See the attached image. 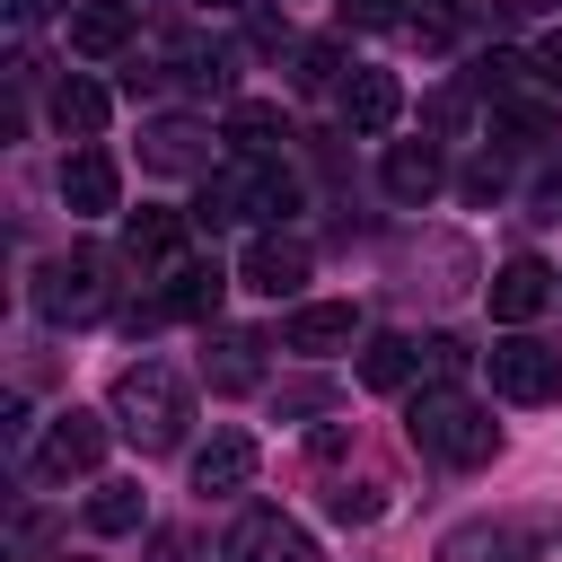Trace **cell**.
<instances>
[{
	"instance_id": "1",
	"label": "cell",
	"mask_w": 562,
	"mask_h": 562,
	"mask_svg": "<svg viewBox=\"0 0 562 562\" xmlns=\"http://www.w3.org/2000/svg\"><path fill=\"white\" fill-rule=\"evenodd\" d=\"M299 211V176L281 158H228L220 176H202V202H193V228H237V220H290Z\"/></svg>"
},
{
	"instance_id": "2",
	"label": "cell",
	"mask_w": 562,
	"mask_h": 562,
	"mask_svg": "<svg viewBox=\"0 0 562 562\" xmlns=\"http://www.w3.org/2000/svg\"><path fill=\"white\" fill-rule=\"evenodd\" d=\"M114 422H123V439L132 448H176L184 439V422H193V386H184V369L176 360H132L123 378H114Z\"/></svg>"
},
{
	"instance_id": "3",
	"label": "cell",
	"mask_w": 562,
	"mask_h": 562,
	"mask_svg": "<svg viewBox=\"0 0 562 562\" xmlns=\"http://www.w3.org/2000/svg\"><path fill=\"white\" fill-rule=\"evenodd\" d=\"M404 439H413L422 457H439V465H483V457L501 448L492 413H483L465 386H413V404H404Z\"/></svg>"
},
{
	"instance_id": "4",
	"label": "cell",
	"mask_w": 562,
	"mask_h": 562,
	"mask_svg": "<svg viewBox=\"0 0 562 562\" xmlns=\"http://www.w3.org/2000/svg\"><path fill=\"white\" fill-rule=\"evenodd\" d=\"M105 307H114V263L97 246H70L35 272V316L44 325H97Z\"/></svg>"
},
{
	"instance_id": "5",
	"label": "cell",
	"mask_w": 562,
	"mask_h": 562,
	"mask_svg": "<svg viewBox=\"0 0 562 562\" xmlns=\"http://www.w3.org/2000/svg\"><path fill=\"white\" fill-rule=\"evenodd\" d=\"M483 360H492V386H501L509 404H553V395H562V351L536 342V334H509V342H492Z\"/></svg>"
},
{
	"instance_id": "6",
	"label": "cell",
	"mask_w": 562,
	"mask_h": 562,
	"mask_svg": "<svg viewBox=\"0 0 562 562\" xmlns=\"http://www.w3.org/2000/svg\"><path fill=\"white\" fill-rule=\"evenodd\" d=\"M97 465H105V422L79 413V404L53 413L44 439H35V474H44V483H70V474H97Z\"/></svg>"
},
{
	"instance_id": "7",
	"label": "cell",
	"mask_w": 562,
	"mask_h": 562,
	"mask_svg": "<svg viewBox=\"0 0 562 562\" xmlns=\"http://www.w3.org/2000/svg\"><path fill=\"white\" fill-rule=\"evenodd\" d=\"M483 299H492V316H501V325H527V316H544V307L562 299V272H553L544 255H509V263L492 272V290H483Z\"/></svg>"
},
{
	"instance_id": "8",
	"label": "cell",
	"mask_w": 562,
	"mask_h": 562,
	"mask_svg": "<svg viewBox=\"0 0 562 562\" xmlns=\"http://www.w3.org/2000/svg\"><path fill=\"white\" fill-rule=\"evenodd\" d=\"M220 562H316V544H307V527L281 518V509H246V518L228 527Z\"/></svg>"
},
{
	"instance_id": "9",
	"label": "cell",
	"mask_w": 562,
	"mask_h": 562,
	"mask_svg": "<svg viewBox=\"0 0 562 562\" xmlns=\"http://www.w3.org/2000/svg\"><path fill=\"white\" fill-rule=\"evenodd\" d=\"M211 149H220V140H211L193 114H167V123L140 132V167H149V176H211Z\"/></svg>"
},
{
	"instance_id": "10",
	"label": "cell",
	"mask_w": 562,
	"mask_h": 562,
	"mask_svg": "<svg viewBox=\"0 0 562 562\" xmlns=\"http://www.w3.org/2000/svg\"><path fill=\"white\" fill-rule=\"evenodd\" d=\"M184 237H193L184 211H132V220H123V263H132L140 281H158L167 263H184Z\"/></svg>"
},
{
	"instance_id": "11",
	"label": "cell",
	"mask_w": 562,
	"mask_h": 562,
	"mask_svg": "<svg viewBox=\"0 0 562 562\" xmlns=\"http://www.w3.org/2000/svg\"><path fill=\"white\" fill-rule=\"evenodd\" d=\"M237 281H246L255 299H299V290H307V246L272 228V237H255V246L237 255Z\"/></svg>"
},
{
	"instance_id": "12",
	"label": "cell",
	"mask_w": 562,
	"mask_h": 562,
	"mask_svg": "<svg viewBox=\"0 0 562 562\" xmlns=\"http://www.w3.org/2000/svg\"><path fill=\"white\" fill-rule=\"evenodd\" d=\"M360 342V307L351 299H299L290 307V325H281V351H351Z\"/></svg>"
},
{
	"instance_id": "13",
	"label": "cell",
	"mask_w": 562,
	"mask_h": 562,
	"mask_svg": "<svg viewBox=\"0 0 562 562\" xmlns=\"http://www.w3.org/2000/svg\"><path fill=\"white\" fill-rule=\"evenodd\" d=\"M334 114H342L351 132H395V114H404L395 70H342V79H334Z\"/></svg>"
},
{
	"instance_id": "14",
	"label": "cell",
	"mask_w": 562,
	"mask_h": 562,
	"mask_svg": "<svg viewBox=\"0 0 562 562\" xmlns=\"http://www.w3.org/2000/svg\"><path fill=\"white\" fill-rule=\"evenodd\" d=\"M220 290H228V281H220V263H211V255H184V263H167V272H158L149 307H158V316H220Z\"/></svg>"
},
{
	"instance_id": "15",
	"label": "cell",
	"mask_w": 562,
	"mask_h": 562,
	"mask_svg": "<svg viewBox=\"0 0 562 562\" xmlns=\"http://www.w3.org/2000/svg\"><path fill=\"white\" fill-rule=\"evenodd\" d=\"M255 483V439L246 430H211L202 448H193V492L202 501H228V492H246Z\"/></svg>"
},
{
	"instance_id": "16",
	"label": "cell",
	"mask_w": 562,
	"mask_h": 562,
	"mask_svg": "<svg viewBox=\"0 0 562 562\" xmlns=\"http://www.w3.org/2000/svg\"><path fill=\"white\" fill-rule=\"evenodd\" d=\"M114 193H123V167H114L97 140H79V149L61 158V202H70L79 220H97V211H114Z\"/></svg>"
},
{
	"instance_id": "17",
	"label": "cell",
	"mask_w": 562,
	"mask_h": 562,
	"mask_svg": "<svg viewBox=\"0 0 562 562\" xmlns=\"http://www.w3.org/2000/svg\"><path fill=\"white\" fill-rule=\"evenodd\" d=\"M220 140H228L237 158H281V140H290V114H281L272 97H237V105H228V123H220Z\"/></svg>"
},
{
	"instance_id": "18",
	"label": "cell",
	"mask_w": 562,
	"mask_h": 562,
	"mask_svg": "<svg viewBox=\"0 0 562 562\" xmlns=\"http://www.w3.org/2000/svg\"><path fill=\"white\" fill-rule=\"evenodd\" d=\"M202 378H211V395H255V378H263V342H255V334H211Z\"/></svg>"
},
{
	"instance_id": "19",
	"label": "cell",
	"mask_w": 562,
	"mask_h": 562,
	"mask_svg": "<svg viewBox=\"0 0 562 562\" xmlns=\"http://www.w3.org/2000/svg\"><path fill=\"white\" fill-rule=\"evenodd\" d=\"M422 378V342L413 334H369L360 342V386L369 395H395V386H413Z\"/></svg>"
},
{
	"instance_id": "20",
	"label": "cell",
	"mask_w": 562,
	"mask_h": 562,
	"mask_svg": "<svg viewBox=\"0 0 562 562\" xmlns=\"http://www.w3.org/2000/svg\"><path fill=\"white\" fill-rule=\"evenodd\" d=\"M123 44H132V9H123V0H88V9H70V53L114 61Z\"/></svg>"
},
{
	"instance_id": "21",
	"label": "cell",
	"mask_w": 562,
	"mask_h": 562,
	"mask_svg": "<svg viewBox=\"0 0 562 562\" xmlns=\"http://www.w3.org/2000/svg\"><path fill=\"white\" fill-rule=\"evenodd\" d=\"M44 114H53V132H70V140H97V132H105V114H114V97H105L97 79H79V70H70V79L53 88V105H44Z\"/></svg>"
},
{
	"instance_id": "22",
	"label": "cell",
	"mask_w": 562,
	"mask_h": 562,
	"mask_svg": "<svg viewBox=\"0 0 562 562\" xmlns=\"http://www.w3.org/2000/svg\"><path fill=\"white\" fill-rule=\"evenodd\" d=\"M439 184H448V167H439V149H430V140H395V149H386V193H395V202H413V211H422Z\"/></svg>"
},
{
	"instance_id": "23",
	"label": "cell",
	"mask_w": 562,
	"mask_h": 562,
	"mask_svg": "<svg viewBox=\"0 0 562 562\" xmlns=\"http://www.w3.org/2000/svg\"><path fill=\"white\" fill-rule=\"evenodd\" d=\"M492 140L536 149V140H553V114H544L536 97H492Z\"/></svg>"
},
{
	"instance_id": "24",
	"label": "cell",
	"mask_w": 562,
	"mask_h": 562,
	"mask_svg": "<svg viewBox=\"0 0 562 562\" xmlns=\"http://www.w3.org/2000/svg\"><path fill=\"white\" fill-rule=\"evenodd\" d=\"M140 518H149L140 483H97V501H88V527H97V536H132Z\"/></svg>"
},
{
	"instance_id": "25",
	"label": "cell",
	"mask_w": 562,
	"mask_h": 562,
	"mask_svg": "<svg viewBox=\"0 0 562 562\" xmlns=\"http://www.w3.org/2000/svg\"><path fill=\"white\" fill-rule=\"evenodd\" d=\"M325 509H334L342 527H369V518H378V483H334V492H325Z\"/></svg>"
},
{
	"instance_id": "26",
	"label": "cell",
	"mask_w": 562,
	"mask_h": 562,
	"mask_svg": "<svg viewBox=\"0 0 562 562\" xmlns=\"http://www.w3.org/2000/svg\"><path fill=\"white\" fill-rule=\"evenodd\" d=\"M527 220H562V158L536 167V184H527Z\"/></svg>"
},
{
	"instance_id": "27",
	"label": "cell",
	"mask_w": 562,
	"mask_h": 562,
	"mask_svg": "<svg viewBox=\"0 0 562 562\" xmlns=\"http://www.w3.org/2000/svg\"><path fill=\"white\" fill-rule=\"evenodd\" d=\"M342 9V26H360V35H378V26H404V0H334Z\"/></svg>"
},
{
	"instance_id": "28",
	"label": "cell",
	"mask_w": 562,
	"mask_h": 562,
	"mask_svg": "<svg viewBox=\"0 0 562 562\" xmlns=\"http://www.w3.org/2000/svg\"><path fill=\"white\" fill-rule=\"evenodd\" d=\"M457 184H465V202H492V193L509 184V167H501V158L483 149V158H465V176H457Z\"/></svg>"
},
{
	"instance_id": "29",
	"label": "cell",
	"mask_w": 562,
	"mask_h": 562,
	"mask_svg": "<svg viewBox=\"0 0 562 562\" xmlns=\"http://www.w3.org/2000/svg\"><path fill=\"white\" fill-rule=\"evenodd\" d=\"M299 88H334L342 70H334V44H299V70H290Z\"/></svg>"
},
{
	"instance_id": "30",
	"label": "cell",
	"mask_w": 562,
	"mask_h": 562,
	"mask_svg": "<svg viewBox=\"0 0 562 562\" xmlns=\"http://www.w3.org/2000/svg\"><path fill=\"white\" fill-rule=\"evenodd\" d=\"M422 369H439V378L465 369V342H457V334H430V342H422Z\"/></svg>"
},
{
	"instance_id": "31",
	"label": "cell",
	"mask_w": 562,
	"mask_h": 562,
	"mask_svg": "<svg viewBox=\"0 0 562 562\" xmlns=\"http://www.w3.org/2000/svg\"><path fill=\"white\" fill-rule=\"evenodd\" d=\"M536 88H562V35L536 44Z\"/></svg>"
},
{
	"instance_id": "32",
	"label": "cell",
	"mask_w": 562,
	"mask_h": 562,
	"mask_svg": "<svg viewBox=\"0 0 562 562\" xmlns=\"http://www.w3.org/2000/svg\"><path fill=\"white\" fill-rule=\"evenodd\" d=\"M53 9H61V0H9V18H18V26H26V18H53Z\"/></svg>"
},
{
	"instance_id": "33",
	"label": "cell",
	"mask_w": 562,
	"mask_h": 562,
	"mask_svg": "<svg viewBox=\"0 0 562 562\" xmlns=\"http://www.w3.org/2000/svg\"><path fill=\"white\" fill-rule=\"evenodd\" d=\"M202 9H246V0H202Z\"/></svg>"
},
{
	"instance_id": "34",
	"label": "cell",
	"mask_w": 562,
	"mask_h": 562,
	"mask_svg": "<svg viewBox=\"0 0 562 562\" xmlns=\"http://www.w3.org/2000/svg\"><path fill=\"white\" fill-rule=\"evenodd\" d=\"M70 562H88V553H70Z\"/></svg>"
}]
</instances>
